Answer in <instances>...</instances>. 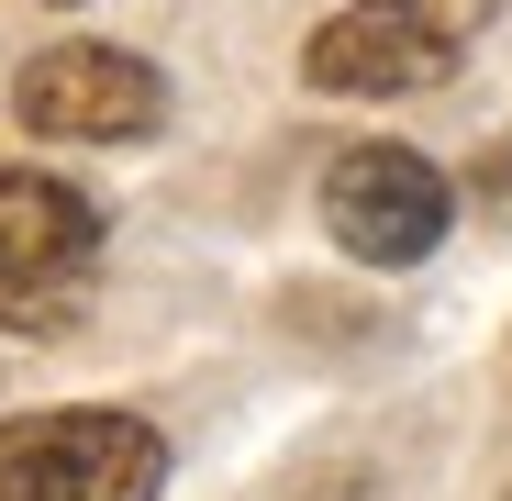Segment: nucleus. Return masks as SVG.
Returning <instances> with one entry per match:
<instances>
[{
	"label": "nucleus",
	"mask_w": 512,
	"mask_h": 501,
	"mask_svg": "<svg viewBox=\"0 0 512 501\" xmlns=\"http://www.w3.org/2000/svg\"><path fill=\"white\" fill-rule=\"evenodd\" d=\"M501 0H346L312 45L301 78L312 90H357V101H401V90H435V78L490 34Z\"/></svg>",
	"instance_id": "nucleus-1"
},
{
	"label": "nucleus",
	"mask_w": 512,
	"mask_h": 501,
	"mask_svg": "<svg viewBox=\"0 0 512 501\" xmlns=\"http://www.w3.org/2000/svg\"><path fill=\"white\" fill-rule=\"evenodd\" d=\"M101 279V201L34 179V167H0V323L12 334H56L78 323Z\"/></svg>",
	"instance_id": "nucleus-2"
},
{
	"label": "nucleus",
	"mask_w": 512,
	"mask_h": 501,
	"mask_svg": "<svg viewBox=\"0 0 512 501\" xmlns=\"http://www.w3.org/2000/svg\"><path fill=\"white\" fill-rule=\"evenodd\" d=\"M167 446L134 412H23L0 424V501H156Z\"/></svg>",
	"instance_id": "nucleus-3"
},
{
	"label": "nucleus",
	"mask_w": 512,
	"mask_h": 501,
	"mask_svg": "<svg viewBox=\"0 0 512 501\" xmlns=\"http://www.w3.org/2000/svg\"><path fill=\"white\" fill-rule=\"evenodd\" d=\"M323 223H334L346 257L412 268V257H435V245H446L457 190H446V167L412 156V145H346V156L323 167Z\"/></svg>",
	"instance_id": "nucleus-4"
},
{
	"label": "nucleus",
	"mask_w": 512,
	"mask_h": 501,
	"mask_svg": "<svg viewBox=\"0 0 512 501\" xmlns=\"http://www.w3.org/2000/svg\"><path fill=\"white\" fill-rule=\"evenodd\" d=\"M12 112L34 134H56V145H134L167 112V78L145 56H123V45H45L12 78Z\"/></svg>",
	"instance_id": "nucleus-5"
}]
</instances>
